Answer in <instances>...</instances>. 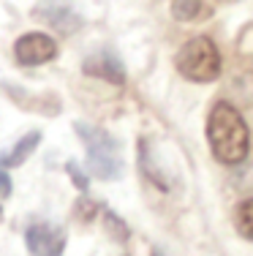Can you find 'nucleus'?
Listing matches in <instances>:
<instances>
[{
  "label": "nucleus",
  "instance_id": "f257e3e1",
  "mask_svg": "<svg viewBox=\"0 0 253 256\" xmlns=\"http://www.w3.org/2000/svg\"><path fill=\"white\" fill-rule=\"evenodd\" d=\"M207 142L213 156L226 166H237L248 158L251 150V131L243 114L229 101H218L210 109L207 118Z\"/></svg>",
  "mask_w": 253,
  "mask_h": 256
},
{
  "label": "nucleus",
  "instance_id": "f03ea898",
  "mask_svg": "<svg viewBox=\"0 0 253 256\" xmlns=\"http://www.w3.org/2000/svg\"><path fill=\"white\" fill-rule=\"evenodd\" d=\"M74 131L79 134L82 144L87 148V172L98 180H117L123 174V161H120V144L109 131L90 123H74Z\"/></svg>",
  "mask_w": 253,
  "mask_h": 256
},
{
  "label": "nucleus",
  "instance_id": "7ed1b4c3",
  "mask_svg": "<svg viewBox=\"0 0 253 256\" xmlns=\"http://www.w3.org/2000/svg\"><path fill=\"white\" fill-rule=\"evenodd\" d=\"M174 66L185 79L207 84V82H215L221 74V52L210 36H196V38L185 41L180 46Z\"/></svg>",
  "mask_w": 253,
  "mask_h": 256
},
{
  "label": "nucleus",
  "instance_id": "20e7f679",
  "mask_svg": "<svg viewBox=\"0 0 253 256\" xmlns=\"http://www.w3.org/2000/svg\"><path fill=\"white\" fill-rule=\"evenodd\" d=\"M65 240V229L49 221H35L25 229V246L30 256H63Z\"/></svg>",
  "mask_w": 253,
  "mask_h": 256
},
{
  "label": "nucleus",
  "instance_id": "39448f33",
  "mask_svg": "<svg viewBox=\"0 0 253 256\" xmlns=\"http://www.w3.org/2000/svg\"><path fill=\"white\" fill-rule=\"evenodd\" d=\"M14 58L19 66H41L57 58V41L46 33H27L16 38L14 44Z\"/></svg>",
  "mask_w": 253,
  "mask_h": 256
},
{
  "label": "nucleus",
  "instance_id": "423d86ee",
  "mask_svg": "<svg viewBox=\"0 0 253 256\" xmlns=\"http://www.w3.org/2000/svg\"><path fill=\"white\" fill-rule=\"evenodd\" d=\"M82 71L87 76H98L109 84H125V66L117 58V52L109 46H98L82 60Z\"/></svg>",
  "mask_w": 253,
  "mask_h": 256
},
{
  "label": "nucleus",
  "instance_id": "0eeeda50",
  "mask_svg": "<svg viewBox=\"0 0 253 256\" xmlns=\"http://www.w3.org/2000/svg\"><path fill=\"white\" fill-rule=\"evenodd\" d=\"M33 16H35V20H44L46 25H52L57 33H63V36L76 33V30L84 25L82 16L76 14L71 6H65V3H41V6H35V8H33Z\"/></svg>",
  "mask_w": 253,
  "mask_h": 256
},
{
  "label": "nucleus",
  "instance_id": "6e6552de",
  "mask_svg": "<svg viewBox=\"0 0 253 256\" xmlns=\"http://www.w3.org/2000/svg\"><path fill=\"white\" fill-rule=\"evenodd\" d=\"M3 90L11 101H16L22 109H30V112H44V114H57L60 112V101L55 96H33L30 90L19 88V84H11V82H3Z\"/></svg>",
  "mask_w": 253,
  "mask_h": 256
},
{
  "label": "nucleus",
  "instance_id": "1a4fd4ad",
  "mask_svg": "<svg viewBox=\"0 0 253 256\" xmlns=\"http://www.w3.org/2000/svg\"><path fill=\"white\" fill-rule=\"evenodd\" d=\"M139 166H142L144 178L153 182V186H158L161 191H172V188H174V178L161 169V164H158V158H155V153H150L147 139H142V142H139Z\"/></svg>",
  "mask_w": 253,
  "mask_h": 256
},
{
  "label": "nucleus",
  "instance_id": "9d476101",
  "mask_svg": "<svg viewBox=\"0 0 253 256\" xmlns=\"http://www.w3.org/2000/svg\"><path fill=\"white\" fill-rule=\"evenodd\" d=\"M38 142H41V131H27L19 142H14L8 150L0 153V166H5V169L8 166H22V164L30 158V153L38 148Z\"/></svg>",
  "mask_w": 253,
  "mask_h": 256
},
{
  "label": "nucleus",
  "instance_id": "9b49d317",
  "mask_svg": "<svg viewBox=\"0 0 253 256\" xmlns=\"http://www.w3.org/2000/svg\"><path fill=\"white\" fill-rule=\"evenodd\" d=\"M101 216H104V221H106V232L114 237L117 242H128V237H131V229L125 226V221L117 216L114 210H106V207H101Z\"/></svg>",
  "mask_w": 253,
  "mask_h": 256
},
{
  "label": "nucleus",
  "instance_id": "f8f14e48",
  "mask_svg": "<svg viewBox=\"0 0 253 256\" xmlns=\"http://www.w3.org/2000/svg\"><path fill=\"white\" fill-rule=\"evenodd\" d=\"M207 3H199V0H174L172 3V16L180 22H188V20H196L199 14L204 11Z\"/></svg>",
  "mask_w": 253,
  "mask_h": 256
},
{
  "label": "nucleus",
  "instance_id": "ddd939ff",
  "mask_svg": "<svg viewBox=\"0 0 253 256\" xmlns=\"http://www.w3.org/2000/svg\"><path fill=\"white\" fill-rule=\"evenodd\" d=\"M237 232L245 240H253V196L240 202L237 207Z\"/></svg>",
  "mask_w": 253,
  "mask_h": 256
},
{
  "label": "nucleus",
  "instance_id": "4468645a",
  "mask_svg": "<svg viewBox=\"0 0 253 256\" xmlns=\"http://www.w3.org/2000/svg\"><path fill=\"white\" fill-rule=\"evenodd\" d=\"M95 212H101V204L93 202V199H79V202H76V207H74V216L79 218V221H84V224L93 221Z\"/></svg>",
  "mask_w": 253,
  "mask_h": 256
},
{
  "label": "nucleus",
  "instance_id": "2eb2a0df",
  "mask_svg": "<svg viewBox=\"0 0 253 256\" xmlns=\"http://www.w3.org/2000/svg\"><path fill=\"white\" fill-rule=\"evenodd\" d=\"M65 172L71 174V180H74V186L79 188V191H87L90 180H87V172H82V169H79V164H76V161H65Z\"/></svg>",
  "mask_w": 253,
  "mask_h": 256
},
{
  "label": "nucleus",
  "instance_id": "dca6fc26",
  "mask_svg": "<svg viewBox=\"0 0 253 256\" xmlns=\"http://www.w3.org/2000/svg\"><path fill=\"white\" fill-rule=\"evenodd\" d=\"M234 82L243 84V88H245V101L253 104V71H248V74H243V76H237Z\"/></svg>",
  "mask_w": 253,
  "mask_h": 256
},
{
  "label": "nucleus",
  "instance_id": "f3484780",
  "mask_svg": "<svg viewBox=\"0 0 253 256\" xmlns=\"http://www.w3.org/2000/svg\"><path fill=\"white\" fill-rule=\"evenodd\" d=\"M5 196H11V178L0 169V199H5Z\"/></svg>",
  "mask_w": 253,
  "mask_h": 256
},
{
  "label": "nucleus",
  "instance_id": "a211bd4d",
  "mask_svg": "<svg viewBox=\"0 0 253 256\" xmlns=\"http://www.w3.org/2000/svg\"><path fill=\"white\" fill-rule=\"evenodd\" d=\"M150 256H166V254L161 251V246H153V251H150Z\"/></svg>",
  "mask_w": 253,
  "mask_h": 256
},
{
  "label": "nucleus",
  "instance_id": "6ab92c4d",
  "mask_svg": "<svg viewBox=\"0 0 253 256\" xmlns=\"http://www.w3.org/2000/svg\"><path fill=\"white\" fill-rule=\"evenodd\" d=\"M0 218H3V207H0Z\"/></svg>",
  "mask_w": 253,
  "mask_h": 256
},
{
  "label": "nucleus",
  "instance_id": "aec40b11",
  "mask_svg": "<svg viewBox=\"0 0 253 256\" xmlns=\"http://www.w3.org/2000/svg\"><path fill=\"white\" fill-rule=\"evenodd\" d=\"M123 256H128V254H123Z\"/></svg>",
  "mask_w": 253,
  "mask_h": 256
}]
</instances>
